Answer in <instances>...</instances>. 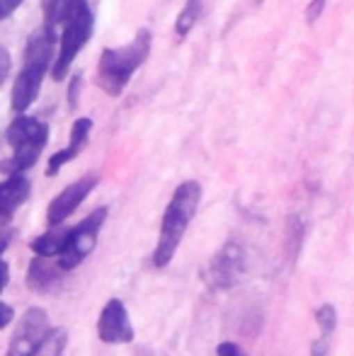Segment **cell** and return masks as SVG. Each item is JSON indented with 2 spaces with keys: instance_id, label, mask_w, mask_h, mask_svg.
Masks as SVG:
<instances>
[{
  "instance_id": "6da1fadb",
  "label": "cell",
  "mask_w": 354,
  "mask_h": 356,
  "mask_svg": "<svg viewBox=\"0 0 354 356\" xmlns=\"http://www.w3.org/2000/svg\"><path fill=\"white\" fill-rule=\"evenodd\" d=\"M199 199H202V184L194 182V179H187V182H182L175 189L161 220L158 245L156 252H153V264L156 267H168L172 262L179 243H182L184 233L189 228V220L197 213Z\"/></svg>"
},
{
  "instance_id": "7a4b0ae2",
  "label": "cell",
  "mask_w": 354,
  "mask_h": 356,
  "mask_svg": "<svg viewBox=\"0 0 354 356\" xmlns=\"http://www.w3.org/2000/svg\"><path fill=\"white\" fill-rule=\"evenodd\" d=\"M153 37L148 29H138L136 37L119 49H104L99 54L97 63V85L109 95V97H119L134 73L146 63L148 54H151Z\"/></svg>"
},
{
  "instance_id": "3957f363",
  "label": "cell",
  "mask_w": 354,
  "mask_h": 356,
  "mask_svg": "<svg viewBox=\"0 0 354 356\" xmlns=\"http://www.w3.org/2000/svg\"><path fill=\"white\" fill-rule=\"evenodd\" d=\"M54 47H56V37L49 34L47 29L32 34L27 49H24V66H22V71H19L17 80H15V88H13L15 112H24V109L37 99L44 75H47L49 66H51Z\"/></svg>"
},
{
  "instance_id": "277c9868",
  "label": "cell",
  "mask_w": 354,
  "mask_h": 356,
  "mask_svg": "<svg viewBox=\"0 0 354 356\" xmlns=\"http://www.w3.org/2000/svg\"><path fill=\"white\" fill-rule=\"evenodd\" d=\"M5 138L13 148V155L0 163V172H5L8 177L10 175H22L42 155L44 145L49 141V127L34 117H17L8 127Z\"/></svg>"
},
{
  "instance_id": "5b68a950",
  "label": "cell",
  "mask_w": 354,
  "mask_h": 356,
  "mask_svg": "<svg viewBox=\"0 0 354 356\" xmlns=\"http://www.w3.org/2000/svg\"><path fill=\"white\" fill-rule=\"evenodd\" d=\"M92 37V13L86 0H76L68 13L66 22L61 24V44H58V56L51 68L54 80H63L68 68L73 66L76 56L83 51L88 39Z\"/></svg>"
},
{
  "instance_id": "8992f818",
  "label": "cell",
  "mask_w": 354,
  "mask_h": 356,
  "mask_svg": "<svg viewBox=\"0 0 354 356\" xmlns=\"http://www.w3.org/2000/svg\"><path fill=\"white\" fill-rule=\"evenodd\" d=\"M104 218H107V209L99 207V209H95L86 220H81L76 228L68 230L66 248H63V252L58 254V262H56L63 272L76 269L78 264L92 252L95 245H97V235H99V228H102Z\"/></svg>"
},
{
  "instance_id": "52a82bcc",
  "label": "cell",
  "mask_w": 354,
  "mask_h": 356,
  "mask_svg": "<svg viewBox=\"0 0 354 356\" xmlns=\"http://www.w3.org/2000/svg\"><path fill=\"white\" fill-rule=\"evenodd\" d=\"M49 342V315L44 308H27L19 318L5 356H37Z\"/></svg>"
},
{
  "instance_id": "ba28073f",
  "label": "cell",
  "mask_w": 354,
  "mask_h": 356,
  "mask_svg": "<svg viewBox=\"0 0 354 356\" xmlns=\"http://www.w3.org/2000/svg\"><path fill=\"white\" fill-rule=\"evenodd\" d=\"M97 337L104 344H129L134 342V327L129 320L127 305L119 298L107 300L97 320Z\"/></svg>"
},
{
  "instance_id": "9c48e42d",
  "label": "cell",
  "mask_w": 354,
  "mask_h": 356,
  "mask_svg": "<svg viewBox=\"0 0 354 356\" xmlns=\"http://www.w3.org/2000/svg\"><path fill=\"white\" fill-rule=\"evenodd\" d=\"M95 187H97V175H86V177H81L78 182L68 184L61 194H56V197H54V202L49 204V209H47L49 225H51V228L61 225L68 216H71L83 202H86L88 194L92 192Z\"/></svg>"
},
{
  "instance_id": "30bf717a",
  "label": "cell",
  "mask_w": 354,
  "mask_h": 356,
  "mask_svg": "<svg viewBox=\"0 0 354 356\" xmlns=\"http://www.w3.org/2000/svg\"><path fill=\"white\" fill-rule=\"evenodd\" d=\"M243 274H246V250L238 243H226L211 262L214 282L221 289H231L241 282Z\"/></svg>"
},
{
  "instance_id": "8fae6325",
  "label": "cell",
  "mask_w": 354,
  "mask_h": 356,
  "mask_svg": "<svg viewBox=\"0 0 354 356\" xmlns=\"http://www.w3.org/2000/svg\"><path fill=\"white\" fill-rule=\"evenodd\" d=\"M32 184L24 175H10L5 182H0V228L13 220L15 211L27 202Z\"/></svg>"
},
{
  "instance_id": "7c38bea8",
  "label": "cell",
  "mask_w": 354,
  "mask_h": 356,
  "mask_svg": "<svg viewBox=\"0 0 354 356\" xmlns=\"http://www.w3.org/2000/svg\"><path fill=\"white\" fill-rule=\"evenodd\" d=\"M61 272L63 269L58 267V264H51L47 257L32 259L29 272H27L29 289L37 291V293H49V291H54L58 284H61Z\"/></svg>"
},
{
  "instance_id": "4fadbf2b",
  "label": "cell",
  "mask_w": 354,
  "mask_h": 356,
  "mask_svg": "<svg viewBox=\"0 0 354 356\" xmlns=\"http://www.w3.org/2000/svg\"><path fill=\"white\" fill-rule=\"evenodd\" d=\"M68 230H71V228H58V225H56V228L47 230L44 235L34 238L29 248L34 250V254H37V257H47V259L58 257V254L63 252V248H66Z\"/></svg>"
},
{
  "instance_id": "5bb4252c",
  "label": "cell",
  "mask_w": 354,
  "mask_h": 356,
  "mask_svg": "<svg viewBox=\"0 0 354 356\" xmlns=\"http://www.w3.org/2000/svg\"><path fill=\"white\" fill-rule=\"evenodd\" d=\"M76 0H42V13H44V29L56 37V27L66 22L68 13H71Z\"/></svg>"
},
{
  "instance_id": "9a60e30c",
  "label": "cell",
  "mask_w": 354,
  "mask_h": 356,
  "mask_svg": "<svg viewBox=\"0 0 354 356\" xmlns=\"http://www.w3.org/2000/svg\"><path fill=\"white\" fill-rule=\"evenodd\" d=\"M202 3L204 0H187L182 8V13L177 15L175 19V34L179 39H184L189 32H192V27L197 24L199 15H202Z\"/></svg>"
},
{
  "instance_id": "2e32d148",
  "label": "cell",
  "mask_w": 354,
  "mask_h": 356,
  "mask_svg": "<svg viewBox=\"0 0 354 356\" xmlns=\"http://www.w3.org/2000/svg\"><path fill=\"white\" fill-rule=\"evenodd\" d=\"M316 320H318V327H321V339H325V342H330L332 332H335L337 327V313L335 308H332L330 303L321 305L316 313Z\"/></svg>"
},
{
  "instance_id": "e0dca14e",
  "label": "cell",
  "mask_w": 354,
  "mask_h": 356,
  "mask_svg": "<svg viewBox=\"0 0 354 356\" xmlns=\"http://www.w3.org/2000/svg\"><path fill=\"white\" fill-rule=\"evenodd\" d=\"M90 131H92V119H88V117L78 119V122L73 124V129H71V141H68V145L81 153V150L86 148L88 138H90Z\"/></svg>"
},
{
  "instance_id": "ac0fdd59",
  "label": "cell",
  "mask_w": 354,
  "mask_h": 356,
  "mask_svg": "<svg viewBox=\"0 0 354 356\" xmlns=\"http://www.w3.org/2000/svg\"><path fill=\"white\" fill-rule=\"evenodd\" d=\"M78 155V150H73L71 145L68 148H61V150H56V153L49 158V165H47V175L49 177H54V175H58V170L63 168L66 163H71L73 158Z\"/></svg>"
},
{
  "instance_id": "d6986e66",
  "label": "cell",
  "mask_w": 354,
  "mask_h": 356,
  "mask_svg": "<svg viewBox=\"0 0 354 356\" xmlns=\"http://www.w3.org/2000/svg\"><path fill=\"white\" fill-rule=\"evenodd\" d=\"M323 8H325V0H311L306 8V22L316 24V19L323 15Z\"/></svg>"
},
{
  "instance_id": "ffe728a7",
  "label": "cell",
  "mask_w": 354,
  "mask_h": 356,
  "mask_svg": "<svg viewBox=\"0 0 354 356\" xmlns=\"http://www.w3.org/2000/svg\"><path fill=\"white\" fill-rule=\"evenodd\" d=\"M216 354L218 356H246V352H243L238 344H233V342H221L216 347Z\"/></svg>"
},
{
  "instance_id": "44dd1931",
  "label": "cell",
  "mask_w": 354,
  "mask_h": 356,
  "mask_svg": "<svg viewBox=\"0 0 354 356\" xmlns=\"http://www.w3.org/2000/svg\"><path fill=\"white\" fill-rule=\"evenodd\" d=\"M78 90H81V75H73L71 85H68V104H71V107L78 104Z\"/></svg>"
},
{
  "instance_id": "7402d4cb",
  "label": "cell",
  "mask_w": 354,
  "mask_h": 356,
  "mask_svg": "<svg viewBox=\"0 0 354 356\" xmlns=\"http://www.w3.org/2000/svg\"><path fill=\"white\" fill-rule=\"evenodd\" d=\"M3 248H5V243H0V252H3ZM8 282H10V267H8V262L0 257V293L5 291Z\"/></svg>"
},
{
  "instance_id": "603a6c76",
  "label": "cell",
  "mask_w": 354,
  "mask_h": 356,
  "mask_svg": "<svg viewBox=\"0 0 354 356\" xmlns=\"http://www.w3.org/2000/svg\"><path fill=\"white\" fill-rule=\"evenodd\" d=\"M19 3H22V0H0V19L10 17V15L17 10Z\"/></svg>"
},
{
  "instance_id": "cb8c5ba5",
  "label": "cell",
  "mask_w": 354,
  "mask_h": 356,
  "mask_svg": "<svg viewBox=\"0 0 354 356\" xmlns=\"http://www.w3.org/2000/svg\"><path fill=\"white\" fill-rule=\"evenodd\" d=\"M13 318H15L13 308H10L8 303H0V330L8 327V325L13 323Z\"/></svg>"
},
{
  "instance_id": "d4e9b609",
  "label": "cell",
  "mask_w": 354,
  "mask_h": 356,
  "mask_svg": "<svg viewBox=\"0 0 354 356\" xmlns=\"http://www.w3.org/2000/svg\"><path fill=\"white\" fill-rule=\"evenodd\" d=\"M10 71V54L5 51L3 47H0V83L5 80V75Z\"/></svg>"
},
{
  "instance_id": "484cf974",
  "label": "cell",
  "mask_w": 354,
  "mask_h": 356,
  "mask_svg": "<svg viewBox=\"0 0 354 356\" xmlns=\"http://www.w3.org/2000/svg\"><path fill=\"white\" fill-rule=\"evenodd\" d=\"M325 349H328L325 339H318V342L311 347V356H325Z\"/></svg>"
},
{
  "instance_id": "4316f807",
  "label": "cell",
  "mask_w": 354,
  "mask_h": 356,
  "mask_svg": "<svg viewBox=\"0 0 354 356\" xmlns=\"http://www.w3.org/2000/svg\"><path fill=\"white\" fill-rule=\"evenodd\" d=\"M54 356H63V354H61V352H56V354H54Z\"/></svg>"
}]
</instances>
